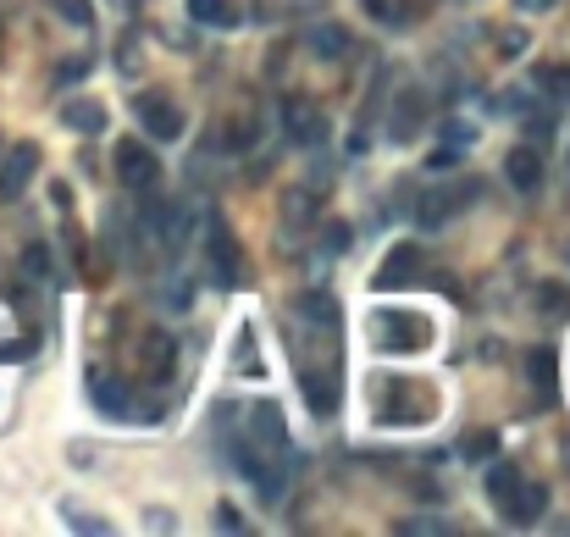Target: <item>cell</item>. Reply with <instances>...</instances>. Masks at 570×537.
I'll return each mask as SVG.
<instances>
[{"label": "cell", "instance_id": "cell-10", "mask_svg": "<svg viewBox=\"0 0 570 537\" xmlns=\"http://www.w3.org/2000/svg\"><path fill=\"white\" fill-rule=\"evenodd\" d=\"M250 432H255V438H261V443H266V449L288 454V432H283V416H277V405H261V410H255Z\"/></svg>", "mask_w": 570, "mask_h": 537}, {"label": "cell", "instance_id": "cell-4", "mask_svg": "<svg viewBox=\"0 0 570 537\" xmlns=\"http://www.w3.org/2000/svg\"><path fill=\"white\" fill-rule=\"evenodd\" d=\"M39 172V150L34 144H17V150H6V161H0V200H17V194L28 189V178Z\"/></svg>", "mask_w": 570, "mask_h": 537}, {"label": "cell", "instance_id": "cell-11", "mask_svg": "<svg viewBox=\"0 0 570 537\" xmlns=\"http://www.w3.org/2000/svg\"><path fill=\"white\" fill-rule=\"evenodd\" d=\"M299 311H305L310 322H321L327 333H338V299H333V294H321V288H310V294L299 299Z\"/></svg>", "mask_w": 570, "mask_h": 537}, {"label": "cell", "instance_id": "cell-24", "mask_svg": "<svg viewBox=\"0 0 570 537\" xmlns=\"http://www.w3.org/2000/svg\"><path fill=\"white\" fill-rule=\"evenodd\" d=\"M216 521H222L227 532H238V526H244V521H238V510H233V504H222V515H216Z\"/></svg>", "mask_w": 570, "mask_h": 537}, {"label": "cell", "instance_id": "cell-18", "mask_svg": "<svg viewBox=\"0 0 570 537\" xmlns=\"http://www.w3.org/2000/svg\"><path fill=\"white\" fill-rule=\"evenodd\" d=\"M493 449H499V438H493V432H476V438H465V454H471V460H493Z\"/></svg>", "mask_w": 570, "mask_h": 537}, {"label": "cell", "instance_id": "cell-6", "mask_svg": "<svg viewBox=\"0 0 570 537\" xmlns=\"http://www.w3.org/2000/svg\"><path fill=\"white\" fill-rule=\"evenodd\" d=\"M139 117H144V128H150L155 139H178V133H183V117L167 106V100H155V95L139 100Z\"/></svg>", "mask_w": 570, "mask_h": 537}, {"label": "cell", "instance_id": "cell-25", "mask_svg": "<svg viewBox=\"0 0 570 537\" xmlns=\"http://www.w3.org/2000/svg\"><path fill=\"white\" fill-rule=\"evenodd\" d=\"M515 6H521V12H537V6H548V0H515Z\"/></svg>", "mask_w": 570, "mask_h": 537}, {"label": "cell", "instance_id": "cell-5", "mask_svg": "<svg viewBox=\"0 0 570 537\" xmlns=\"http://www.w3.org/2000/svg\"><path fill=\"white\" fill-rule=\"evenodd\" d=\"M416 266H421L416 244H393V255L377 266V288H404L410 277H416Z\"/></svg>", "mask_w": 570, "mask_h": 537}, {"label": "cell", "instance_id": "cell-17", "mask_svg": "<svg viewBox=\"0 0 570 537\" xmlns=\"http://www.w3.org/2000/svg\"><path fill=\"white\" fill-rule=\"evenodd\" d=\"M554 371H559L554 349H532V382H537V388H548V382H554Z\"/></svg>", "mask_w": 570, "mask_h": 537}, {"label": "cell", "instance_id": "cell-9", "mask_svg": "<svg viewBox=\"0 0 570 537\" xmlns=\"http://www.w3.org/2000/svg\"><path fill=\"white\" fill-rule=\"evenodd\" d=\"M504 172H510V183H515L521 194H532L537 183H543V156H537V150H515Z\"/></svg>", "mask_w": 570, "mask_h": 537}, {"label": "cell", "instance_id": "cell-13", "mask_svg": "<svg viewBox=\"0 0 570 537\" xmlns=\"http://www.w3.org/2000/svg\"><path fill=\"white\" fill-rule=\"evenodd\" d=\"M89 394H95V405L106 410V416H122V410H128V388H122V382L111 388L106 377H95V388H89Z\"/></svg>", "mask_w": 570, "mask_h": 537}, {"label": "cell", "instance_id": "cell-21", "mask_svg": "<svg viewBox=\"0 0 570 537\" xmlns=\"http://www.w3.org/2000/svg\"><path fill=\"white\" fill-rule=\"evenodd\" d=\"M366 6L377 17H388V23H399V17H404V0H366Z\"/></svg>", "mask_w": 570, "mask_h": 537}, {"label": "cell", "instance_id": "cell-2", "mask_svg": "<svg viewBox=\"0 0 570 537\" xmlns=\"http://www.w3.org/2000/svg\"><path fill=\"white\" fill-rule=\"evenodd\" d=\"M205 261H211V277H216V288H238V244H233V233H227V222L222 216H211V233H205Z\"/></svg>", "mask_w": 570, "mask_h": 537}, {"label": "cell", "instance_id": "cell-1", "mask_svg": "<svg viewBox=\"0 0 570 537\" xmlns=\"http://www.w3.org/2000/svg\"><path fill=\"white\" fill-rule=\"evenodd\" d=\"M487 488H493V499L504 504V515H510L515 526H532L537 515L548 510V488H543V482H521L510 466H493Z\"/></svg>", "mask_w": 570, "mask_h": 537}, {"label": "cell", "instance_id": "cell-19", "mask_svg": "<svg viewBox=\"0 0 570 537\" xmlns=\"http://www.w3.org/2000/svg\"><path fill=\"white\" fill-rule=\"evenodd\" d=\"M316 50H321V56H344V50H349V34H333V28H321V34H316Z\"/></svg>", "mask_w": 570, "mask_h": 537}, {"label": "cell", "instance_id": "cell-15", "mask_svg": "<svg viewBox=\"0 0 570 537\" xmlns=\"http://www.w3.org/2000/svg\"><path fill=\"white\" fill-rule=\"evenodd\" d=\"M288 133H294L299 144H316L321 139V117H310L305 106H288Z\"/></svg>", "mask_w": 570, "mask_h": 537}, {"label": "cell", "instance_id": "cell-14", "mask_svg": "<svg viewBox=\"0 0 570 537\" xmlns=\"http://www.w3.org/2000/svg\"><path fill=\"white\" fill-rule=\"evenodd\" d=\"M416 111H421V95H416V89H404V95H399V117H393V139H410V133H416Z\"/></svg>", "mask_w": 570, "mask_h": 537}, {"label": "cell", "instance_id": "cell-3", "mask_svg": "<svg viewBox=\"0 0 570 537\" xmlns=\"http://www.w3.org/2000/svg\"><path fill=\"white\" fill-rule=\"evenodd\" d=\"M117 178L144 194V189H155V178H161V161H155L139 139H117Z\"/></svg>", "mask_w": 570, "mask_h": 537}, {"label": "cell", "instance_id": "cell-20", "mask_svg": "<svg viewBox=\"0 0 570 537\" xmlns=\"http://www.w3.org/2000/svg\"><path fill=\"white\" fill-rule=\"evenodd\" d=\"M56 6H61V17H72L78 28H89V17H95L89 12V0H56Z\"/></svg>", "mask_w": 570, "mask_h": 537}, {"label": "cell", "instance_id": "cell-22", "mask_svg": "<svg viewBox=\"0 0 570 537\" xmlns=\"http://www.w3.org/2000/svg\"><path fill=\"white\" fill-rule=\"evenodd\" d=\"M321 239H327V250H349V227H344V222H333L327 233H321Z\"/></svg>", "mask_w": 570, "mask_h": 537}, {"label": "cell", "instance_id": "cell-8", "mask_svg": "<svg viewBox=\"0 0 570 537\" xmlns=\"http://www.w3.org/2000/svg\"><path fill=\"white\" fill-rule=\"evenodd\" d=\"M299 388H305V399H310V410H316V416H333V410H338L333 377H321V371H305V377H299Z\"/></svg>", "mask_w": 570, "mask_h": 537}, {"label": "cell", "instance_id": "cell-7", "mask_svg": "<svg viewBox=\"0 0 570 537\" xmlns=\"http://www.w3.org/2000/svg\"><path fill=\"white\" fill-rule=\"evenodd\" d=\"M465 194H476V189H432V194H427V205H421V222H427V227L449 222V216L465 205Z\"/></svg>", "mask_w": 570, "mask_h": 537}, {"label": "cell", "instance_id": "cell-16", "mask_svg": "<svg viewBox=\"0 0 570 537\" xmlns=\"http://www.w3.org/2000/svg\"><path fill=\"white\" fill-rule=\"evenodd\" d=\"M67 128H78V133H100V128H106V117H100V106L78 100V106H67Z\"/></svg>", "mask_w": 570, "mask_h": 537}, {"label": "cell", "instance_id": "cell-23", "mask_svg": "<svg viewBox=\"0 0 570 537\" xmlns=\"http://www.w3.org/2000/svg\"><path fill=\"white\" fill-rule=\"evenodd\" d=\"M23 261H28V272H39V277L50 272V261H45V250H39V244H28V255H23Z\"/></svg>", "mask_w": 570, "mask_h": 537}, {"label": "cell", "instance_id": "cell-12", "mask_svg": "<svg viewBox=\"0 0 570 537\" xmlns=\"http://www.w3.org/2000/svg\"><path fill=\"white\" fill-rule=\"evenodd\" d=\"M189 17L194 23H211V28H227L233 23V6L227 0H189Z\"/></svg>", "mask_w": 570, "mask_h": 537}]
</instances>
